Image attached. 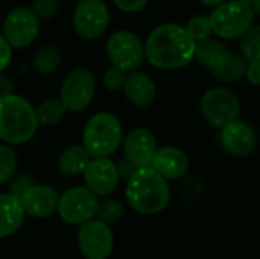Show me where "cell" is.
Segmentation results:
<instances>
[{
  "mask_svg": "<svg viewBox=\"0 0 260 259\" xmlns=\"http://www.w3.org/2000/svg\"><path fill=\"white\" fill-rule=\"evenodd\" d=\"M145 43V60L158 70H178L193 61L197 43L184 26L163 23L154 27Z\"/></svg>",
  "mask_w": 260,
  "mask_h": 259,
  "instance_id": "1",
  "label": "cell"
},
{
  "mask_svg": "<svg viewBox=\"0 0 260 259\" xmlns=\"http://www.w3.org/2000/svg\"><path fill=\"white\" fill-rule=\"evenodd\" d=\"M125 198L133 211L142 215L161 214L171 202V186L154 168H137L126 180Z\"/></svg>",
  "mask_w": 260,
  "mask_h": 259,
  "instance_id": "2",
  "label": "cell"
},
{
  "mask_svg": "<svg viewBox=\"0 0 260 259\" xmlns=\"http://www.w3.org/2000/svg\"><path fill=\"white\" fill-rule=\"evenodd\" d=\"M40 128L35 107L23 96L12 93L0 98V140L15 147L27 143Z\"/></svg>",
  "mask_w": 260,
  "mask_h": 259,
  "instance_id": "3",
  "label": "cell"
},
{
  "mask_svg": "<svg viewBox=\"0 0 260 259\" xmlns=\"http://www.w3.org/2000/svg\"><path fill=\"white\" fill-rule=\"evenodd\" d=\"M120 119L110 111H98L88 118L82 130V147L91 159H111L123 142Z\"/></svg>",
  "mask_w": 260,
  "mask_h": 259,
  "instance_id": "4",
  "label": "cell"
},
{
  "mask_svg": "<svg viewBox=\"0 0 260 259\" xmlns=\"http://www.w3.org/2000/svg\"><path fill=\"white\" fill-rule=\"evenodd\" d=\"M212 32L221 40H241L254 23L250 0H227L209 15Z\"/></svg>",
  "mask_w": 260,
  "mask_h": 259,
  "instance_id": "5",
  "label": "cell"
},
{
  "mask_svg": "<svg viewBox=\"0 0 260 259\" xmlns=\"http://www.w3.org/2000/svg\"><path fill=\"white\" fill-rule=\"evenodd\" d=\"M105 52L111 66L125 73L139 70L145 61V43L137 34L128 29L113 32L105 43Z\"/></svg>",
  "mask_w": 260,
  "mask_h": 259,
  "instance_id": "6",
  "label": "cell"
},
{
  "mask_svg": "<svg viewBox=\"0 0 260 259\" xmlns=\"http://www.w3.org/2000/svg\"><path fill=\"white\" fill-rule=\"evenodd\" d=\"M96 95V76L88 67H75L62 79L59 101L70 113L84 111Z\"/></svg>",
  "mask_w": 260,
  "mask_h": 259,
  "instance_id": "7",
  "label": "cell"
},
{
  "mask_svg": "<svg viewBox=\"0 0 260 259\" xmlns=\"http://www.w3.org/2000/svg\"><path fill=\"white\" fill-rule=\"evenodd\" d=\"M200 111L206 122L215 128H222L239 119L241 101L225 87H212L200 99Z\"/></svg>",
  "mask_w": 260,
  "mask_h": 259,
  "instance_id": "8",
  "label": "cell"
},
{
  "mask_svg": "<svg viewBox=\"0 0 260 259\" xmlns=\"http://www.w3.org/2000/svg\"><path fill=\"white\" fill-rule=\"evenodd\" d=\"M111 14L104 0H79L73 9L72 26L82 40L101 38L110 26Z\"/></svg>",
  "mask_w": 260,
  "mask_h": 259,
  "instance_id": "9",
  "label": "cell"
},
{
  "mask_svg": "<svg viewBox=\"0 0 260 259\" xmlns=\"http://www.w3.org/2000/svg\"><path fill=\"white\" fill-rule=\"evenodd\" d=\"M99 197L85 186H73L59 194L56 214L59 218L72 226H81L96 218Z\"/></svg>",
  "mask_w": 260,
  "mask_h": 259,
  "instance_id": "10",
  "label": "cell"
},
{
  "mask_svg": "<svg viewBox=\"0 0 260 259\" xmlns=\"http://www.w3.org/2000/svg\"><path fill=\"white\" fill-rule=\"evenodd\" d=\"M40 20L34 14L30 6H17L11 9L2 26V34L14 49L29 47L38 37Z\"/></svg>",
  "mask_w": 260,
  "mask_h": 259,
  "instance_id": "11",
  "label": "cell"
},
{
  "mask_svg": "<svg viewBox=\"0 0 260 259\" xmlns=\"http://www.w3.org/2000/svg\"><path fill=\"white\" fill-rule=\"evenodd\" d=\"M78 247L85 259H108L114 249V235L110 224L93 218L78 229Z\"/></svg>",
  "mask_w": 260,
  "mask_h": 259,
  "instance_id": "12",
  "label": "cell"
},
{
  "mask_svg": "<svg viewBox=\"0 0 260 259\" xmlns=\"http://www.w3.org/2000/svg\"><path fill=\"white\" fill-rule=\"evenodd\" d=\"M84 186L99 198L110 197L120 183L116 162L111 159H91L84 174Z\"/></svg>",
  "mask_w": 260,
  "mask_h": 259,
  "instance_id": "13",
  "label": "cell"
},
{
  "mask_svg": "<svg viewBox=\"0 0 260 259\" xmlns=\"http://www.w3.org/2000/svg\"><path fill=\"white\" fill-rule=\"evenodd\" d=\"M122 150L125 159L129 160L136 168H146L151 166L158 150V143L151 130L137 127L123 136Z\"/></svg>",
  "mask_w": 260,
  "mask_h": 259,
  "instance_id": "14",
  "label": "cell"
},
{
  "mask_svg": "<svg viewBox=\"0 0 260 259\" xmlns=\"http://www.w3.org/2000/svg\"><path fill=\"white\" fill-rule=\"evenodd\" d=\"M23 211L27 217L32 218H49L58 211L59 192L50 185L35 183L21 198Z\"/></svg>",
  "mask_w": 260,
  "mask_h": 259,
  "instance_id": "15",
  "label": "cell"
},
{
  "mask_svg": "<svg viewBox=\"0 0 260 259\" xmlns=\"http://www.w3.org/2000/svg\"><path fill=\"white\" fill-rule=\"evenodd\" d=\"M221 143L222 148L238 157L250 156L257 147V136L254 130L242 121H235L221 128Z\"/></svg>",
  "mask_w": 260,
  "mask_h": 259,
  "instance_id": "16",
  "label": "cell"
},
{
  "mask_svg": "<svg viewBox=\"0 0 260 259\" xmlns=\"http://www.w3.org/2000/svg\"><path fill=\"white\" fill-rule=\"evenodd\" d=\"M189 156L181 148L168 145L157 150L151 168L169 182L183 179L189 171Z\"/></svg>",
  "mask_w": 260,
  "mask_h": 259,
  "instance_id": "17",
  "label": "cell"
},
{
  "mask_svg": "<svg viewBox=\"0 0 260 259\" xmlns=\"http://www.w3.org/2000/svg\"><path fill=\"white\" fill-rule=\"evenodd\" d=\"M128 102L137 108H148L157 98V85L154 79L140 70L126 73L125 85L122 89Z\"/></svg>",
  "mask_w": 260,
  "mask_h": 259,
  "instance_id": "18",
  "label": "cell"
},
{
  "mask_svg": "<svg viewBox=\"0 0 260 259\" xmlns=\"http://www.w3.org/2000/svg\"><path fill=\"white\" fill-rule=\"evenodd\" d=\"M24 218L26 214L21 202L9 192H0V240L17 234L21 229Z\"/></svg>",
  "mask_w": 260,
  "mask_h": 259,
  "instance_id": "19",
  "label": "cell"
},
{
  "mask_svg": "<svg viewBox=\"0 0 260 259\" xmlns=\"http://www.w3.org/2000/svg\"><path fill=\"white\" fill-rule=\"evenodd\" d=\"M90 160L91 156L87 153L82 143H73L59 153L56 159V169L66 177H78L84 174Z\"/></svg>",
  "mask_w": 260,
  "mask_h": 259,
  "instance_id": "20",
  "label": "cell"
},
{
  "mask_svg": "<svg viewBox=\"0 0 260 259\" xmlns=\"http://www.w3.org/2000/svg\"><path fill=\"white\" fill-rule=\"evenodd\" d=\"M248 61L236 52H230L221 60V63L210 72L216 79L225 84H235L245 78Z\"/></svg>",
  "mask_w": 260,
  "mask_h": 259,
  "instance_id": "21",
  "label": "cell"
},
{
  "mask_svg": "<svg viewBox=\"0 0 260 259\" xmlns=\"http://www.w3.org/2000/svg\"><path fill=\"white\" fill-rule=\"evenodd\" d=\"M229 50L230 49L227 47V44L224 41L216 40V38H207L204 41L197 43L193 60L201 67L212 72L221 63V60L229 53Z\"/></svg>",
  "mask_w": 260,
  "mask_h": 259,
  "instance_id": "22",
  "label": "cell"
},
{
  "mask_svg": "<svg viewBox=\"0 0 260 259\" xmlns=\"http://www.w3.org/2000/svg\"><path fill=\"white\" fill-rule=\"evenodd\" d=\"M62 63V49L58 44H46L32 56V69L40 75H52Z\"/></svg>",
  "mask_w": 260,
  "mask_h": 259,
  "instance_id": "23",
  "label": "cell"
},
{
  "mask_svg": "<svg viewBox=\"0 0 260 259\" xmlns=\"http://www.w3.org/2000/svg\"><path fill=\"white\" fill-rule=\"evenodd\" d=\"M38 124L43 127H55L62 122L69 113L59 98H46L35 107Z\"/></svg>",
  "mask_w": 260,
  "mask_h": 259,
  "instance_id": "24",
  "label": "cell"
},
{
  "mask_svg": "<svg viewBox=\"0 0 260 259\" xmlns=\"http://www.w3.org/2000/svg\"><path fill=\"white\" fill-rule=\"evenodd\" d=\"M18 166V156L14 147L0 143V186L11 182Z\"/></svg>",
  "mask_w": 260,
  "mask_h": 259,
  "instance_id": "25",
  "label": "cell"
},
{
  "mask_svg": "<svg viewBox=\"0 0 260 259\" xmlns=\"http://www.w3.org/2000/svg\"><path fill=\"white\" fill-rule=\"evenodd\" d=\"M125 215V206L122 205V202L111 198V197H105L99 200V206H98V214L96 218L102 220L107 224H113L117 223L123 218Z\"/></svg>",
  "mask_w": 260,
  "mask_h": 259,
  "instance_id": "26",
  "label": "cell"
},
{
  "mask_svg": "<svg viewBox=\"0 0 260 259\" xmlns=\"http://www.w3.org/2000/svg\"><path fill=\"white\" fill-rule=\"evenodd\" d=\"M239 50L248 63L260 61V24L253 26L239 40Z\"/></svg>",
  "mask_w": 260,
  "mask_h": 259,
  "instance_id": "27",
  "label": "cell"
},
{
  "mask_svg": "<svg viewBox=\"0 0 260 259\" xmlns=\"http://www.w3.org/2000/svg\"><path fill=\"white\" fill-rule=\"evenodd\" d=\"M184 29L187 31V34L190 35V38L195 43L204 41V40L210 38V35L213 34L210 18H209V15H204V14H198V15L190 17L187 20Z\"/></svg>",
  "mask_w": 260,
  "mask_h": 259,
  "instance_id": "28",
  "label": "cell"
},
{
  "mask_svg": "<svg viewBox=\"0 0 260 259\" xmlns=\"http://www.w3.org/2000/svg\"><path fill=\"white\" fill-rule=\"evenodd\" d=\"M32 11L40 21H46L53 18L61 8V0H34Z\"/></svg>",
  "mask_w": 260,
  "mask_h": 259,
  "instance_id": "29",
  "label": "cell"
},
{
  "mask_svg": "<svg viewBox=\"0 0 260 259\" xmlns=\"http://www.w3.org/2000/svg\"><path fill=\"white\" fill-rule=\"evenodd\" d=\"M125 79H126V73L111 66L110 69L105 70L102 76V85L108 92H120L125 85Z\"/></svg>",
  "mask_w": 260,
  "mask_h": 259,
  "instance_id": "30",
  "label": "cell"
},
{
  "mask_svg": "<svg viewBox=\"0 0 260 259\" xmlns=\"http://www.w3.org/2000/svg\"><path fill=\"white\" fill-rule=\"evenodd\" d=\"M35 185L34 179L30 176H18V177H12L11 182L8 183V192L14 197H17L18 200Z\"/></svg>",
  "mask_w": 260,
  "mask_h": 259,
  "instance_id": "31",
  "label": "cell"
},
{
  "mask_svg": "<svg viewBox=\"0 0 260 259\" xmlns=\"http://www.w3.org/2000/svg\"><path fill=\"white\" fill-rule=\"evenodd\" d=\"M148 3H149V0H113V5L125 14L140 12L142 9L146 8Z\"/></svg>",
  "mask_w": 260,
  "mask_h": 259,
  "instance_id": "32",
  "label": "cell"
},
{
  "mask_svg": "<svg viewBox=\"0 0 260 259\" xmlns=\"http://www.w3.org/2000/svg\"><path fill=\"white\" fill-rule=\"evenodd\" d=\"M12 47L9 46V43L6 41V38L3 37L2 31H0V73L5 72V69L11 64L12 61Z\"/></svg>",
  "mask_w": 260,
  "mask_h": 259,
  "instance_id": "33",
  "label": "cell"
},
{
  "mask_svg": "<svg viewBox=\"0 0 260 259\" xmlns=\"http://www.w3.org/2000/svg\"><path fill=\"white\" fill-rule=\"evenodd\" d=\"M245 79L254 85L259 87L260 85V61H251L247 66V72H245Z\"/></svg>",
  "mask_w": 260,
  "mask_h": 259,
  "instance_id": "34",
  "label": "cell"
},
{
  "mask_svg": "<svg viewBox=\"0 0 260 259\" xmlns=\"http://www.w3.org/2000/svg\"><path fill=\"white\" fill-rule=\"evenodd\" d=\"M116 166H117V172H119V176H120V180H128V179L136 172V169H137V168H136L129 160H126L125 157H123V160L117 162Z\"/></svg>",
  "mask_w": 260,
  "mask_h": 259,
  "instance_id": "35",
  "label": "cell"
},
{
  "mask_svg": "<svg viewBox=\"0 0 260 259\" xmlns=\"http://www.w3.org/2000/svg\"><path fill=\"white\" fill-rule=\"evenodd\" d=\"M12 93H15L14 92V81L8 75L0 73V98L12 95Z\"/></svg>",
  "mask_w": 260,
  "mask_h": 259,
  "instance_id": "36",
  "label": "cell"
},
{
  "mask_svg": "<svg viewBox=\"0 0 260 259\" xmlns=\"http://www.w3.org/2000/svg\"><path fill=\"white\" fill-rule=\"evenodd\" d=\"M200 3H203V5H206V6H212V8H216V6H219V5H222L224 2H227V0H198Z\"/></svg>",
  "mask_w": 260,
  "mask_h": 259,
  "instance_id": "37",
  "label": "cell"
},
{
  "mask_svg": "<svg viewBox=\"0 0 260 259\" xmlns=\"http://www.w3.org/2000/svg\"><path fill=\"white\" fill-rule=\"evenodd\" d=\"M250 6L254 12V15H260V0H250Z\"/></svg>",
  "mask_w": 260,
  "mask_h": 259,
  "instance_id": "38",
  "label": "cell"
},
{
  "mask_svg": "<svg viewBox=\"0 0 260 259\" xmlns=\"http://www.w3.org/2000/svg\"><path fill=\"white\" fill-rule=\"evenodd\" d=\"M259 131H260V125H259Z\"/></svg>",
  "mask_w": 260,
  "mask_h": 259,
  "instance_id": "39",
  "label": "cell"
},
{
  "mask_svg": "<svg viewBox=\"0 0 260 259\" xmlns=\"http://www.w3.org/2000/svg\"><path fill=\"white\" fill-rule=\"evenodd\" d=\"M166 2H169V0H166Z\"/></svg>",
  "mask_w": 260,
  "mask_h": 259,
  "instance_id": "40",
  "label": "cell"
}]
</instances>
